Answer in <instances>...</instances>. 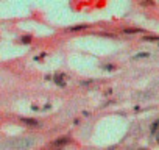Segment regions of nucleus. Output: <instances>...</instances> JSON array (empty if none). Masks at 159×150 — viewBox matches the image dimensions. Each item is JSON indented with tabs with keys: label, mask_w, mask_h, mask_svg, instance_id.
I'll return each instance as SVG.
<instances>
[{
	"label": "nucleus",
	"mask_w": 159,
	"mask_h": 150,
	"mask_svg": "<svg viewBox=\"0 0 159 150\" xmlns=\"http://www.w3.org/2000/svg\"><path fill=\"white\" fill-rule=\"evenodd\" d=\"M34 144H36L34 136H14L2 142L0 147L5 150H30L31 147H34Z\"/></svg>",
	"instance_id": "f257e3e1"
},
{
	"label": "nucleus",
	"mask_w": 159,
	"mask_h": 150,
	"mask_svg": "<svg viewBox=\"0 0 159 150\" xmlns=\"http://www.w3.org/2000/svg\"><path fill=\"white\" fill-rule=\"evenodd\" d=\"M70 142V138L69 136H59L58 139H55L53 142H52V147H64V145H67Z\"/></svg>",
	"instance_id": "f03ea898"
},
{
	"label": "nucleus",
	"mask_w": 159,
	"mask_h": 150,
	"mask_svg": "<svg viewBox=\"0 0 159 150\" xmlns=\"http://www.w3.org/2000/svg\"><path fill=\"white\" fill-rule=\"evenodd\" d=\"M86 28H89V25H88V24H80V25L70 27L69 30H70V31H78V30H86Z\"/></svg>",
	"instance_id": "7ed1b4c3"
},
{
	"label": "nucleus",
	"mask_w": 159,
	"mask_h": 150,
	"mask_svg": "<svg viewBox=\"0 0 159 150\" xmlns=\"http://www.w3.org/2000/svg\"><path fill=\"white\" fill-rule=\"evenodd\" d=\"M24 124H28L30 127H39V122L36 119H22Z\"/></svg>",
	"instance_id": "20e7f679"
},
{
	"label": "nucleus",
	"mask_w": 159,
	"mask_h": 150,
	"mask_svg": "<svg viewBox=\"0 0 159 150\" xmlns=\"http://www.w3.org/2000/svg\"><path fill=\"white\" fill-rule=\"evenodd\" d=\"M55 82H56V83H58L59 86H64V85H66V82H64V78L61 77V73H58V75H56V77H55Z\"/></svg>",
	"instance_id": "39448f33"
},
{
	"label": "nucleus",
	"mask_w": 159,
	"mask_h": 150,
	"mask_svg": "<svg viewBox=\"0 0 159 150\" xmlns=\"http://www.w3.org/2000/svg\"><path fill=\"white\" fill-rule=\"evenodd\" d=\"M150 130H151L153 133H157V131H159V119L153 122V125H151V128H150Z\"/></svg>",
	"instance_id": "423d86ee"
},
{
	"label": "nucleus",
	"mask_w": 159,
	"mask_h": 150,
	"mask_svg": "<svg viewBox=\"0 0 159 150\" xmlns=\"http://www.w3.org/2000/svg\"><path fill=\"white\" fill-rule=\"evenodd\" d=\"M148 56V53L145 52V53H137V55H134V59H139V58H147Z\"/></svg>",
	"instance_id": "0eeeda50"
},
{
	"label": "nucleus",
	"mask_w": 159,
	"mask_h": 150,
	"mask_svg": "<svg viewBox=\"0 0 159 150\" xmlns=\"http://www.w3.org/2000/svg\"><path fill=\"white\" fill-rule=\"evenodd\" d=\"M22 42H31V36H22Z\"/></svg>",
	"instance_id": "6e6552de"
},
{
	"label": "nucleus",
	"mask_w": 159,
	"mask_h": 150,
	"mask_svg": "<svg viewBox=\"0 0 159 150\" xmlns=\"http://www.w3.org/2000/svg\"><path fill=\"white\" fill-rule=\"evenodd\" d=\"M154 134H156V142L159 144V131H157V133H154Z\"/></svg>",
	"instance_id": "1a4fd4ad"
},
{
	"label": "nucleus",
	"mask_w": 159,
	"mask_h": 150,
	"mask_svg": "<svg viewBox=\"0 0 159 150\" xmlns=\"http://www.w3.org/2000/svg\"><path fill=\"white\" fill-rule=\"evenodd\" d=\"M139 150H148V148H139Z\"/></svg>",
	"instance_id": "9d476101"
}]
</instances>
